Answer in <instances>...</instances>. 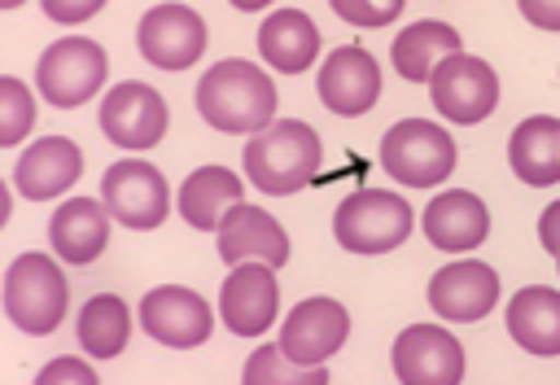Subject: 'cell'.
Returning <instances> with one entry per match:
<instances>
[{
  "label": "cell",
  "instance_id": "cell-32",
  "mask_svg": "<svg viewBox=\"0 0 560 385\" xmlns=\"http://www.w3.org/2000/svg\"><path fill=\"white\" fill-rule=\"evenodd\" d=\"M521 18L538 31H560V0H516Z\"/></svg>",
  "mask_w": 560,
  "mask_h": 385
},
{
  "label": "cell",
  "instance_id": "cell-6",
  "mask_svg": "<svg viewBox=\"0 0 560 385\" xmlns=\"http://www.w3.org/2000/svg\"><path fill=\"white\" fill-rule=\"evenodd\" d=\"M105 70H109V57L96 39H83V35H66V39H52L39 61H35V88L48 105L57 109H74L83 101H92L105 83Z\"/></svg>",
  "mask_w": 560,
  "mask_h": 385
},
{
  "label": "cell",
  "instance_id": "cell-3",
  "mask_svg": "<svg viewBox=\"0 0 560 385\" xmlns=\"http://www.w3.org/2000/svg\"><path fill=\"white\" fill-rule=\"evenodd\" d=\"M70 306V284L48 254H18L4 271V315L31 337H48Z\"/></svg>",
  "mask_w": 560,
  "mask_h": 385
},
{
  "label": "cell",
  "instance_id": "cell-28",
  "mask_svg": "<svg viewBox=\"0 0 560 385\" xmlns=\"http://www.w3.org/2000/svg\"><path fill=\"white\" fill-rule=\"evenodd\" d=\"M35 127V92L18 79V74H4L0 79V144H22L26 131Z\"/></svg>",
  "mask_w": 560,
  "mask_h": 385
},
{
  "label": "cell",
  "instance_id": "cell-20",
  "mask_svg": "<svg viewBox=\"0 0 560 385\" xmlns=\"http://www.w3.org/2000/svg\"><path fill=\"white\" fill-rule=\"evenodd\" d=\"M79 175H83V149L70 136H44V140H35L18 158V166H13V184L31 201L61 197Z\"/></svg>",
  "mask_w": 560,
  "mask_h": 385
},
{
  "label": "cell",
  "instance_id": "cell-23",
  "mask_svg": "<svg viewBox=\"0 0 560 385\" xmlns=\"http://www.w3.org/2000/svg\"><path fill=\"white\" fill-rule=\"evenodd\" d=\"M508 332L529 354H560V289L525 284L508 302Z\"/></svg>",
  "mask_w": 560,
  "mask_h": 385
},
{
  "label": "cell",
  "instance_id": "cell-12",
  "mask_svg": "<svg viewBox=\"0 0 560 385\" xmlns=\"http://www.w3.org/2000/svg\"><path fill=\"white\" fill-rule=\"evenodd\" d=\"M140 328H144L158 346L192 350V346H206V341H210L214 315H210V302H206L197 289L158 284V289H149V293L140 298Z\"/></svg>",
  "mask_w": 560,
  "mask_h": 385
},
{
  "label": "cell",
  "instance_id": "cell-1",
  "mask_svg": "<svg viewBox=\"0 0 560 385\" xmlns=\"http://www.w3.org/2000/svg\"><path fill=\"white\" fill-rule=\"evenodd\" d=\"M197 114L228 136H254L276 122V83L245 57L214 61L197 83Z\"/></svg>",
  "mask_w": 560,
  "mask_h": 385
},
{
  "label": "cell",
  "instance_id": "cell-19",
  "mask_svg": "<svg viewBox=\"0 0 560 385\" xmlns=\"http://www.w3.org/2000/svg\"><path fill=\"white\" fill-rule=\"evenodd\" d=\"M109 219L114 214L96 197H70V201H61L52 210V219H48V241H52L57 258L70 262V267L96 262L105 254V245H109Z\"/></svg>",
  "mask_w": 560,
  "mask_h": 385
},
{
  "label": "cell",
  "instance_id": "cell-9",
  "mask_svg": "<svg viewBox=\"0 0 560 385\" xmlns=\"http://www.w3.org/2000/svg\"><path fill=\"white\" fill-rule=\"evenodd\" d=\"M136 48L158 70H188L206 52V22L192 4H153L136 26Z\"/></svg>",
  "mask_w": 560,
  "mask_h": 385
},
{
  "label": "cell",
  "instance_id": "cell-8",
  "mask_svg": "<svg viewBox=\"0 0 560 385\" xmlns=\"http://www.w3.org/2000/svg\"><path fill=\"white\" fill-rule=\"evenodd\" d=\"M101 201L114 214V223H122L131 232H153L171 214V188H166L162 171L140 158H122V162L105 166Z\"/></svg>",
  "mask_w": 560,
  "mask_h": 385
},
{
  "label": "cell",
  "instance_id": "cell-27",
  "mask_svg": "<svg viewBox=\"0 0 560 385\" xmlns=\"http://www.w3.org/2000/svg\"><path fill=\"white\" fill-rule=\"evenodd\" d=\"M245 381L271 385H328V363H298L280 346H258L245 363Z\"/></svg>",
  "mask_w": 560,
  "mask_h": 385
},
{
  "label": "cell",
  "instance_id": "cell-18",
  "mask_svg": "<svg viewBox=\"0 0 560 385\" xmlns=\"http://www.w3.org/2000/svg\"><path fill=\"white\" fill-rule=\"evenodd\" d=\"M420 228H424V236H429L433 249H442V254H468V249H477L486 241L490 210H486V201L477 192L451 188V192H438L424 206Z\"/></svg>",
  "mask_w": 560,
  "mask_h": 385
},
{
  "label": "cell",
  "instance_id": "cell-2",
  "mask_svg": "<svg viewBox=\"0 0 560 385\" xmlns=\"http://www.w3.org/2000/svg\"><path fill=\"white\" fill-rule=\"evenodd\" d=\"M245 179L267 197H289L319 175V136L302 118H280L254 131L241 149Z\"/></svg>",
  "mask_w": 560,
  "mask_h": 385
},
{
  "label": "cell",
  "instance_id": "cell-24",
  "mask_svg": "<svg viewBox=\"0 0 560 385\" xmlns=\"http://www.w3.org/2000/svg\"><path fill=\"white\" fill-rule=\"evenodd\" d=\"M258 52L271 70L302 74V70H311V61L319 52V26L302 9H276L258 26Z\"/></svg>",
  "mask_w": 560,
  "mask_h": 385
},
{
  "label": "cell",
  "instance_id": "cell-25",
  "mask_svg": "<svg viewBox=\"0 0 560 385\" xmlns=\"http://www.w3.org/2000/svg\"><path fill=\"white\" fill-rule=\"evenodd\" d=\"M464 48V35L451 26V22H438V18H424V22H411L394 35L389 44V61L394 70L407 79V83H429L433 66L451 52Z\"/></svg>",
  "mask_w": 560,
  "mask_h": 385
},
{
  "label": "cell",
  "instance_id": "cell-13",
  "mask_svg": "<svg viewBox=\"0 0 560 385\" xmlns=\"http://www.w3.org/2000/svg\"><path fill=\"white\" fill-rule=\"evenodd\" d=\"M280 280L271 262H236L219 289V315L236 337H258L276 324Z\"/></svg>",
  "mask_w": 560,
  "mask_h": 385
},
{
  "label": "cell",
  "instance_id": "cell-4",
  "mask_svg": "<svg viewBox=\"0 0 560 385\" xmlns=\"http://www.w3.org/2000/svg\"><path fill=\"white\" fill-rule=\"evenodd\" d=\"M411 223H416V214L398 192L359 188L337 206L332 236L350 254H389L411 236Z\"/></svg>",
  "mask_w": 560,
  "mask_h": 385
},
{
  "label": "cell",
  "instance_id": "cell-16",
  "mask_svg": "<svg viewBox=\"0 0 560 385\" xmlns=\"http://www.w3.org/2000/svg\"><path fill=\"white\" fill-rule=\"evenodd\" d=\"M494 302H499V271L481 258L446 262L429 280V306L451 324H472L490 315Z\"/></svg>",
  "mask_w": 560,
  "mask_h": 385
},
{
  "label": "cell",
  "instance_id": "cell-17",
  "mask_svg": "<svg viewBox=\"0 0 560 385\" xmlns=\"http://www.w3.org/2000/svg\"><path fill=\"white\" fill-rule=\"evenodd\" d=\"M219 258L228 267L236 262H271V267H284L289 262V232L258 206L249 201H236L223 223H219Z\"/></svg>",
  "mask_w": 560,
  "mask_h": 385
},
{
  "label": "cell",
  "instance_id": "cell-29",
  "mask_svg": "<svg viewBox=\"0 0 560 385\" xmlns=\"http://www.w3.org/2000/svg\"><path fill=\"white\" fill-rule=\"evenodd\" d=\"M328 4L350 26H385V22H394L402 13L407 0H328Z\"/></svg>",
  "mask_w": 560,
  "mask_h": 385
},
{
  "label": "cell",
  "instance_id": "cell-34",
  "mask_svg": "<svg viewBox=\"0 0 560 385\" xmlns=\"http://www.w3.org/2000/svg\"><path fill=\"white\" fill-rule=\"evenodd\" d=\"M232 4H236V9H245V13H254V9H267L271 0H232Z\"/></svg>",
  "mask_w": 560,
  "mask_h": 385
},
{
  "label": "cell",
  "instance_id": "cell-14",
  "mask_svg": "<svg viewBox=\"0 0 560 385\" xmlns=\"http://www.w3.org/2000/svg\"><path fill=\"white\" fill-rule=\"evenodd\" d=\"M350 337V315L337 298H302L280 324V350L298 363H328Z\"/></svg>",
  "mask_w": 560,
  "mask_h": 385
},
{
  "label": "cell",
  "instance_id": "cell-21",
  "mask_svg": "<svg viewBox=\"0 0 560 385\" xmlns=\"http://www.w3.org/2000/svg\"><path fill=\"white\" fill-rule=\"evenodd\" d=\"M508 162L512 175L529 188H547L560 179V118L529 114L508 136Z\"/></svg>",
  "mask_w": 560,
  "mask_h": 385
},
{
  "label": "cell",
  "instance_id": "cell-15",
  "mask_svg": "<svg viewBox=\"0 0 560 385\" xmlns=\"http://www.w3.org/2000/svg\"><path fill=\"white\" fill-rule=\"evenodd\" d=\"M315 88H319V101L341 114V118H359L376 105L381 96V66L368 48L359 44H346V48H332L315 74Z\"/></svg>",
  "mask_w": 560,
  "mask_h": 385
},
{
  "label": "cell",
  "instance_id": "cell-22",
  "mask_svg": "<svg viewBox=\"0 0 560 385\" xmlns=\"http://www.w3.org/2000/svg\"><path fill=\"white\" fill-rule=\"evenodd\" d=\"M236 201H245V184H241V175H232L228 166H197V171L179 184V197H175L179 219H184L188 228H197V232H219L223 214H228Z\"/></svg>",
  "mask_w": 560,
  "mask_h": 385
},
{
  "label": "cell",
  "instance_id": "cell-10",
  "mask_svg": "<svg viewBox=\"0 0 560 385\" xmlns=\"http://www.w3.org/2000/svg\"><path fill=\"white\" fill-rule=\"evenodd\" d=\"M166 122H171V114H166L162 92L149 88V83H140V79L114 83L105 92V101H101V131L118 149H136L140 153V149L162 144Z\"/></svg>",
  "mask_w": 560,
  "mask_h": 385
},
{
  "label": "cell",
  "instance_id": "cell-33",
  "mask_svg": "<svg viewBox=\"0 0 560 385\" xmlns=\"http://www.w3.org/2000/svg\"><path fill=\"white\" fill-rule=\"evenodd\" d=\"M538 241H542V249L556 258L560 254V201H551L542 214H538Z\"/></svg>",
  "mask_w": 560,
  "mask_h": 385
},
{
  "label": "cell",
  "instance_id": "cell-26",
  "mask_svg": "<svg viewBox=\"0 0 560 385\" xmlns=\"http://www.w3.org/2000/svg\"><path fill=\"white\" fill-rule=\"evenodd\" d=\"M74 332H79L83 354H92V359H114V354L127 350V337H131V306H127L118 293H96V298L83 302Z\"/></svg>",
  "mask_w": 560,
  "mask_h": 385
},
{
  "label": "cell",
  "instance_id": "cell-30",
  "mask_svg": "<svg viewBox=\"0 0 560 385\" xmlns=\"http://www.w3.org/2000/svg\"><path fill=\"white\" fill-rule=\"evenodd\" d=\"M35 381L39 385H57V381H79V385H96V368L92 363H83V359H52V363H44L39 372H35Z\"/></svg>",
  "mask_w": 560,
  "mask_h": 385
},
{
  "label": "cell",
  "instance_id": "cell-35",
  "mask_svg": "<svg viewBox=\"0 0 560 385\" xmlns=\"http://www.w3.org/2000/svg\"><path fill=\"white\" fill-rule=\"evenodd\" d=\"M18 4H22V0H0V9H18Z\"/></svg>",
  "mask_w": 560,
  "mask_h": 385
},
{
  "label": "cell",
  "instance_id": "cell-11",
  "mask_svg": "<svg viewBox=\"0 0 560 385\" xmlns=\"http://www.w3.org/2000/svg\"><path fill=\"white\" fill-rule=\"evenodd\" d=\"M394 376L402 385H455L464 381V346L442 324H411L389 350Z\"/></svg>",
  "mask_w": 560,
  "mask_h": 385
},
{
  "label": "cell",
  "instance_id": "cell-5",
  "mask_svg": "<svg viewBox=\"0 0 560 385\" xmlns=\"http://www.w3.org/2000/svg\"><path fill=\"white\" fill-rule=\"evenodd\" d=\"M455 140L429 118H402L381 140V166L407 188H433L455 171Z\"/></svg>",
  "mask_w": 560,
  "mask_h": 385
},
{
  "label": "cell",
  "instance_id": "cell-7",
  "mask_svg": "<svg viewBox=\"0 0 560 385\" xmlns=\"http://www.w3.org/2000/svg\"><path fill=\"white\" fill-rule=\"evenodd\" d=\"M429 96H433V109L442 118H451L459 127H472V122L494 114V105H499V74L481 57L459 48V52H451V57H442L433 66Z\"/></svg>",
  "mask_w": 560,
  "mask_h": 385
},
{
  "label": "cell",
  "instance_id": "cell-31",
  "mask_svg": "<svg viewBox=\"0 0 560 385\" xmlns=\"http://www.w3.org/2000/svg\"><path fill=\"white\" fill-rule=\"evenodd\" d=\"M39 9H44V18H52L61 26H74V22L96 18L105 9V0H39Z\"/></svg>",
  "mask_w": 560,
  "mask_h": 385
},
{
  "label": "cell",
  "instance_id": "cell-36",
  "mask_svg": "<svg viewBox=\"0 0 560 385\" xmlns=\"http://www.w3.org/2000/svg\"><path fill=\"white\" fill-rule=\"evenodd\" d=\"M556 267H560V254H556Z\"/></svg>",
  "mask_w": 560,
  "mask_h": 385
}]
</instances>
